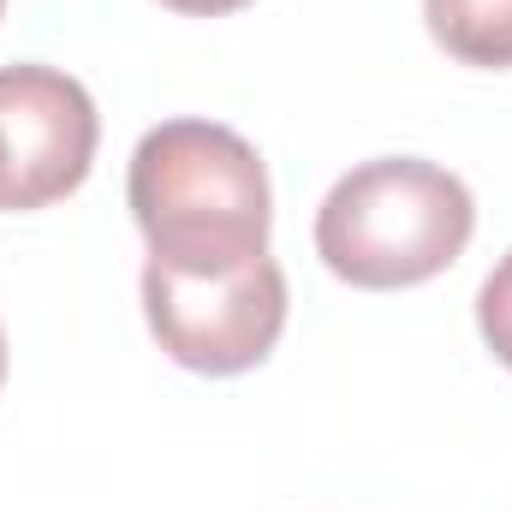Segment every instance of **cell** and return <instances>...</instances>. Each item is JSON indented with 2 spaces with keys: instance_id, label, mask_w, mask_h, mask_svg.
I'll use <instances>...</instances> for the list:
<instances>
[{
  "instance_id": "5b68a950",
  "label": "cell",
  "mask_w": 512,
  "mask_h": 512,
  "mask_svg": "<svg viewBox=\"0 0 512 512\" xmlns=\"http://www.w3.org/2000/svg\"><path fill=\"white\" fill-rule=\"evenodd\" d=\"M429 36L459 60L483 72L512 66V0H423Z\"/></svg>"
},
{
  "instance_id": "52a82bcc",
  "label": "cell",
  "mask_w": 512,
  "mask_h": 512,
  "mask_svg": "<svg viewBox=\"0 0 512 512\" xmlns=\"http://www.w3.org/2000/svg\"><path fill=\"white\" fill-rule=\"evenodd\" d=\"M161 6L191 12V18H221V12H239V6H251V0H161Z\"/></svg>"
},
{
  "instance_id": "ba28073f",
  "label": "cell",
  "mask_w": 512,
  "mask_h": 512,
  "mask_svg": "<svg viewBox=\"0 0 512 512\" xmlns=\"http://www.w3.org/2000/svg\"><path fill=\"white\" fill-rule=\"evenodd\" d=\"M0 382H6V334H0Z\"/></svg>"
},
{
  "instance_id": "7a4b0ae2",
  "label": "cell",
  "mask_w": 512,
  "mask_h": 512,
  "mask_svg": "<svg viewBox=\"0 0 512 512\" xmlns=\"http://www.w3.org/2000/svg\"><path fill=\"white\" fill-rule=\"evenodd\" d=\"M477 227V203L459 173L382 155L352 167L316 209V256L364 292L423 286L453 268Z\"/></svg>"
},
{
  "instance_id": "6da1fadb",
  "label": "cell",
  "mask_w": 512,
  "mask_h": 512,
  "mask_svg": "<svg viewBox=\"0 0 512 512\" xmlns=\"http://www.w3.org/2000/svg\"><path fill=\"white\" fill-rule=\"evenodd\" d=\"M131 221L149 262L179 274H227L268 251V167L233 126L167 120L143 131L126 173Z\"/></svg>"
},
{
  "instance_id": "3957f363",
  "label": "cell",
  "mask_w": 512,
  "mask_h": 512,
  "mask_svg": "<svg viewBox=\"0 0 512 512\" xmlns=\"http://www.w3.org/2000/svg\"><path fill=\"white\" fill-rule=\"evenodd\" d=\"M143 316L161 352L197 376L256 370L286 328V274L262 251L227 274H179L143 268Z\"/></svg>"
},
{
  "instance_id": "277c9868",
  "label": "cell",
  "mask_w": 512,
  "mask_h": 512,
  "mask_svg": "<svg viewBox=\"0 0 512 512\" xmlns=\"http://www.w3.org/2000/svg\"><path fill=\"white\" fill-rule=\"evenodd\" d=\"M96 102L54 66H0V209H48L90 179Z\"/></svg>"
},
{
  "instance_id": "9c48e42d",
  "label": "cell",
  "mask_w": 512,
  "mask_h": 512,
  "mask_svg": "<svg viewBox=\"0 0 512 512\" xmlns=\"http://www.w3.org/2000/svg\"><path fill=\"white\" fill-rule=\"evenodd\" d=\"M0 12H6V0H0Z\"/></svg>"
},
{
  "instance_id": "8992f818",
  "label": "cell",
  "mask_w": 512,
  "mask_h": 512,
  "mask_svg": "<svg viewBox=\"0 0 512 512\" xmlns=\"http://www.w3.org/2000/svg\"><path fill=\"white\" fill-rule=\"evenodd\" d=\"M477 328H483L489 352L512 370V251L489 268V280L477 292Z\"/></svg>"
}]
</instances>
